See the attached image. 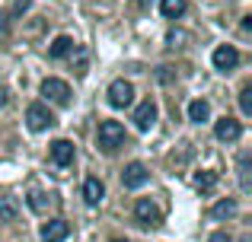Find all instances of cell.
Returning a JSON list of instances; mask_svg holds the SVG:
<instances>
[{"label":"cell","instance_id":"obj_4","mask_svg":"<svg viewBox=\"0 0 252 242\" xmlns=\"http://www.w3.org/2000/svg\"><path fill=\"white\" fill-rule=\"evenodd\" d=\"M42 96L51 99L55 106H67L70 102V86L64 80H58V77H48V80L42 83Z\"/></svg>","mask_w":252,"mask_h":242},{"label":"cell","instance_id":"obj_1","mask_svg":"<svg viewBox=\"0 0 252 242\" xmlns=\"http://www.w3.org/2000/svg\"><path fill=\"white\" fill-rule=\"evenodd\" d=\"M96 143L102 147V153H115L118 147L128 143V134L118 121H102L99 124V134H96Z\"/></svg>","mask_w":252,"mask_h":242},{"label":"cell","instance_id":"obj_7","mask_svg":"<svg viewBox=\"0 0 252 242\" xmlns=\"http://www.w3.org/2000/svg\"><path fill=\"white\" fill-rule=\"evenodd\" d=\"M211 61H214L217 70H233L236 64H240V51L233 48V45H220V48H214V54H211Z\"/></svg>","mask_w":252,"mask_h":242},{"label":"cell","instance_id":"obj_11","mask_svg":"<svg viewBox=\"0 0 252 242\" xmlns=\"http://www.w3.org/2000/svg\"><path fill=\"white\" fill-rule=\"evenodd\" d=\"M48 153H51V162L64 169V166H70V162H74V143H70V140H55Z\"/></svg>","mask_w":252,"mask_h":242},{"label":"cell","instance_id":"obj_16","mask_svg":"<svg viewBox=\"0 0 252 242\" xmlns=\"http://www.w3.org/2000/svg\"><path fill=\"white\" fill-rule=\"evenodd\" d=\"M233 214H236V201H217V204L214 207H211V217H214V220H227V217H233Z\"/></svg>","mask_w":252,"mask_h":242},{"label":"cell","instance_id":"obj_20","mask_svg":"<svg viewBox=\"0 0 252 242\" xmlns=\"http://www.w3.org/2000/svg\"><path fill=\"white\" fill-rule=\"evenodd\" d=\"M240 108H243V115H252V89L249 86L240 93Z\"/></svg>","mask_w":252,"mask_h":242},{"label":"cell","instance_id":"obj_23","mask_svg":"<svg viewBox=\"0 0 252 242\" xmlns=\"http://www.w3.org/2000/svg\"><path fill=\"white\" fill-rule=\"evenodd\" d=\"M208 242H233V239H230V236H227V233H214V236H211Z\"/></svg>","mask_w":252,"mask_h":242},{"label":"cell","instance_id":"obj_3","mask_svg":"<svg viewBox=\"0 0 252 242\" xmlns=\"http://www.w3.org/2000/svg\"><path fill=\"white\" fill-rule=\"evenodd\" d=\"M26 124H29L32 131L55 128V115L48 112V106H42V102H32V106L26 108Z\"/></svg>","mask_w":252,"mask_h":242},{"label":"cell","instance_id":"obj_12","mask_svg":"<svg viewBox=\"0 0 252 242\" xmlns=\"http://www.w3.org/2000/svg\"><path fill=\"white\" fill-rule=\"evenodd\" d=\"M102 194H105V188H102V182H99V179H86L83 182V201L90 207H96L99 201H102Z\"/></svg>","mask_w":252,"mask_h":242},{"label":"cell","instance_id":"obj_10","mask_svg":"<svg viewBox=\"0 0 252 242\" xmlns=\"http://www.w3.org/2000/svg\"><path fill=\"white\" fill-rule=\"evenodd\" d=\"M70 236V223L67 220H48L42 226V242H64Z\"/></svg>","mask_w":252,"mask_h":242},{"label":"cell","instance_id":"obj_22","mask_svg":"<svg viewBox=\"0 0 252 242\" xmlns=\"http://www.w3.org/2000/svg\"><path fill=\"white\" fill-rule=\"evenodd\" d=\"M32 6V0H16V6H13V13H23V10H29Z\"/></svg>","mask_w":252,"mask_h":242},{"label":"cell","instance_id":"obj_9","mask_svg":"<svg viewBox=\"0 0 252 242\" xmlns=\"http://www.w3.org/2000/svg\"><path fill=\"white\" fill-rule=\"evenodd\" d=\"M157 124V102L154 99H144L141 106L134 108V128L137 131H150Z\"/></svg>","mask_w":252,"mask_h":242},{"label":"cell","instance_id":"obj_6","mask_svg":"<svg viewBox=\"0 0 252 242\" xmlns=\"http://www.w3.org/2000/svg\"><path fill=\"white\" fill-rule=\"evenodd\" d=\"M240 134H243V124L236 121V118H227V115H223V118L214 124V137H217L220 143H233V140H240Z\"/></svg>","mask_w":252,"mask_h":242},{"label":"cell","instance_id":"obj_8","mask_svg":"<svg viewBox=\"0 0 252 242\" xmlns=\"http://www.w3.org/2000/svg\"><path fill=\"white\" fill-rule=\"evenodd\" d=\"M147 179H150V172H147L144 162H128L125 172H122V185L125 188H141V185H147Z\"/></svg>","mask_w":252,"mask_h":242},{"label":"cell","instance_id":"obj_19","mask_svg":"<svg viewBox=\"0 0 252 242\" xmlns=\"http://www.w3.org/2000/svg\"><path fill=\"white\" fill-rule=\"evenodd\" d=\"M0 220H6V223L16 220V204H13L10 198H0Z\"/></svg>","mask_w":252,"mask_h":242},{"label":"cell","instance_id":"obj_21","mask_svg":"<svg viewBox=\"0 0 252 242\" xmlns=\"http://www.w3.org/2000/svg\"><path fill=\"white\" fill-rule=\"evenodd\" d=\"M10 32V13H0V38Z\"/></svg>","mask_w":252,"mask_h":242},{"label":"cell","instance_id":"obj_5","mask_svg":"<svg viewBox=\"0 0 252 242\" xmlns=\"http://www.w3.org/2000/svg\"><path fill=\"white\" fill-rule=\"evenodd\" d=\"M131 99H134V86H131L128 80H115V83L109 86V106H112V108L131 106Z\"/></svg>","mask_w":252,"mask_h":242},{"label":"cell","instance_id":"obj_17","mask_svg":"<svg viewBox=\"0 0 252 242\" xmlns=\"http://www.w3.org/2000/svg\"><path fill=\"white\" fill-rule=\"evenodd\" d=\"M160 10H163V16H166V19H179L185 13V0H163Z\"/></svg>","mask_w":252,"mask_h":242},{"label":"cell","instance_id":"obj_13","mask_svg":"<svg viewBox=\"0 0 252 242\" xmlns=\"http://www.w3.org/2000/svg\"><path fill=\"white\" fill-rule=\"evenodd\" d=\"M74 48H77V45H74V38H67V35H58L55 42H51L48 54H51V57H67Z\"/></svg>","mask_w":252,"mask_h":242},{"label":"cell","instance_id":"obj_25","mask_svg":"<svg viewBox=\"0 0 252 242\" xmlns=\"http://www.w3.org/2000/svg\"><path fill=\"white\" fill-rule=\"evenodd\" d=\"M0 106H3V93H0Z\"/></svg>","mask_w":252,"mask_h":242},{"label":"cell","instance_id":"obj_2","mask_svg":"<svg viewBox=\"0 0 252 242\" xmlns=\"http://www.w3.org/2000/svg\"><path fill=\"white\" fill-rule=\"evenodd\" d=\"M134 217H137V223H141V226H147V230H157V226L163 223L160 207H157L150 198H141V201L134 204Z\"/></svg>","mask_w":252,"mask_h":242},{"label":"cell","instance_id":"obj_14","mask_svg":"<svg viewBox=\"0 0 252 242\" xmlns=\"http://www.w3.org/2000/svg\"><path fill=\"white\" fill-rule=\"evenodd\" d=\"M29 207L35 214H45L48 207H55V194H45V191H32L29 194Z\"/></svg>","mask_w":252,"mask_h":242},{"label":"cell","instance_id":"obj_15","mask_svg":"<svg viewBox=\"0 0 252 242\" xmlns=\"http://www.w3.org/2000/svg\"><path fill=\"white\" fill-rule=\"evenodd\" d=\"M189 118L195 121V124L208 121V118H211V106H208V102H204V99H195V102H191V106H189Z\"/></svg>","mask_w":252,"mask_h":242},{"label":"cell","instance_id":"obj_24","mask_svg":"<svg viewBox=\"0 0 252 242\" xmlns=\"http://www.w3.org/2000/svg\"><path fill=\"white\" fill-rule=\"evenodd\" d=\"M112 242H128V239H112Z\"/></svg>","mask_w":252,"mask_h":242},{"label":"cell","instance_id":"obj_18","mask_svg":"<svg viewBox=\"0 0 252 242\" xmlns=\"http://www.w3.org/2000/svg\"><path fill=\"white\" fill-rule=\"evenodd\" d=\"M214 185H217V172H208V169H204V172L195 175V188L198 191H211Z\"/></svg>","mask_w":252,"mask_h":242}]
</instances>
